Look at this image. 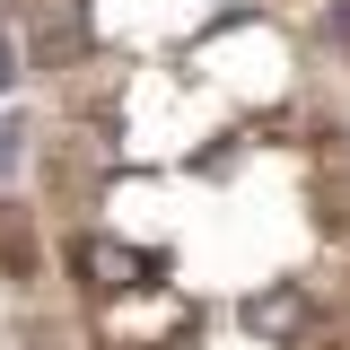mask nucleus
<instances>
[{"instance_id": "nucleus-1", "label": "nucleus", "mask_w": 350, "mask_h": 350, "mask_svg": "<svg viewBox=\"0 0 350 350\" xmlns=\"http://www.w3.org/2000/svg\"><path fill=\"white\" fill-rule=\"evenodd\" d=\"M79 262L96 271V289H131V271H140V254H131V245H105V237H96Z\"/></svg>"}]
</instances>
